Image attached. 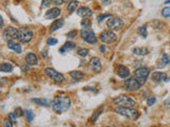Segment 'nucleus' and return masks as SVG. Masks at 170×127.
<instances>
[{"label":"nucleus","mask_w":170,"mask_h":127,"mask_svg":"<svg viewBox=\"0 0 170 127\" xmlns=\"http://www.w3.org/2000/svg\"><path fill=\"white\" fill-rule=\"evenodd\" d=\"M71 101L66 95H58L52 101V108L56 112H64L70 107Z\"/></svg>","instance_id":"nucleus-1"},{"label":"nucleus","mask_w":170,"mask_h":127,"mask_svg":"<svg viewBox=\"0 0 170 127\" xmlns=\"http://www.w3.org/2000/svg\"><path fill=\"white\" fill-rule=\"evenodd\" d=\"M114 104L117 105L118 107H129V108H132L134 106H136V102L133 100L132 98L128 95H119L117 98H114Z\"/></svg>","instance_id":"nucleus-2"},{"label":"nucleus","mask_w":170,"mask_h":127,"mask_svg":"<svg viewBox=\"0 0 170 127\" xmlns=\"http://www.w3.org/2000/svg\"><path fill=\"white\" fill-rule=\"evenodd\" d=\"M115 112L121 116H125L128 119H131V120H134L138 116V111L136 109H133V108L129 107H116L115 108Z\"/></svg>","instance_id":"nucleus-3"},{"label":"nucleus","mask_w":170,"mask_h":127,"mask_svg":"<svg viewBox=\"0 0 170 127\" xmlns=\"http://www.w3.org/2000/svg\"><path fill=\"white\" fill-rule=\"evenodd\" d=\"M17 39L19 40L20 42L23 44H26V42H29L32 40L33 38V32L30 29H26V28H20L17 31Z\"/></svg>","instance_id":"nucleus-4"},{"label":"nucleus","mask_w":170,"mask_h":127,"mask_svg":"<svg viewBox=\"0 0 170 127\" xmlns=\"http://www.w3.org/2000/svg\"><path fill=\"white\" fill-rule=\"evenodd\" d=\"M106 26H108V28L111 31H119V30L123 28V21L121 18L112 16L106 21Z\"/></svg>","instance_id":"nucleus-5"},{"label":"nucleus","mask_w":170,"mask_h":127,"mask_svg":"<svg viewBox=\"0 0 170 127\" xmlns=\"http://www.w3.org/2000/svg\"><path fill=\"white\" fill-rule=\"evenodd\" d=\"M140 83L137 80V78L135 76H131V77L127 78L123 83V87L128 91H135V90H138L140 88Z\"/></svg>","instance_id":"nucleus-6"},{"label":"nucleus","mask_w":170,"mask_h":127,"mask_svg":"<svg viewBox=\"0 0 170 127\" xmlns=\"http://www.w3.org/2000/svg\"><path fill=\"white\" fill-rule=\"evenodd\" d=\"M149 74H150V71H149V69L146 68V67L137 68L134 72V76L137 78V80L140 83V85L145 84L146 80H147V78H148V76H149Z\"/></svg>","instance_id":"nucleus-7"},{"label":"nucleus","mask_w":170,"mask_h":127,"mask_svg":"<svg viewBox=\"0 0 170 127\" xmlns=\"http://www.w3.org/2000/svg\"><path fill=\"white\" fill-rule=\"evenodd\" d=\"M99 39L104 44H113L117 40V35L113 31L105 30L99 35Z\"/></svg>","instance_id":"nucleus-8"},{"label":"nucleus","mask_w":170,"mask_h":127,"mask_svg":"<svg viewBox=\"0 0 170 127\" xmlns=\"http://www.w3.org/2000/svg\"><path fill=\"white\" fill-rule=\"evenodd\" d=\"M81 36H82L83 40L86 42H88V44H90V45H94V44H96L97 42V37L96 35H95L94 31H92L90 29H83L81 30Z\"/></svg>","instance_id":"nucleus-9"},{"label":"nucleus","mask_w":170,"mask_h":127,"mask_svg":"<svg viewBox=\"0 0 170 127\" xmlns=\"http://www.w3.org/2000/svg\"><path fill=\"white\" fill-rule=\"evenodd\" d=\"M45 73L47 74L51 80H55V82H58V83H62L65 80V76L63 75L62 73H60V72H58L55 69H53V68H50V67L46 68Z\"/></svg>","instance_id":"nucleus-10"},{"label":"nucleus","mask_w":170,"mask_h":127,"mask_svg":"<svg viewBox=\"0 0 170 127\" xmlns=\"http://www.w3.org/2000/svg\"><path fill=\"white\" fill-rule=\"evenodd\" d=\"M17 31H18V30H16V28L8 27L7 29L3 31L2 37L5 38V40H12L14 37H16V36H17Z\"/></svg>","instance_id":"nucleus-11"},{"label":"nucleus","mask_w":170,"mask_h":127,"mask_svg":"<svg viewBox=\"0 0 170 127\" xmlns=\"http://www.w3.org/2000/svg\"><path fill=\"white\" fill-rule=\"evenodd\" d=\"M90 69L94 72H100L101 68H102V65H101V60L99 59L98 57H93L92 59L90 60Z\"/></svg>","instance_id":"nucleus-12"},{"label":"nucleus","mask_w":170,"mask_h":127,"mask_svg":"<svg viewBox=\"0 0 170 127\" xmlns=\"http://www.w3.org/2000/svg\"><path fill=\"white\" fill-rule=\"evenodd\" d=\"M61 15V10L58 8H52L51 10L46 12L45 18L46 19H54V18H58Z\"/></svg>","instance_id":"nucleus-13"},{"label":"nucleus","mask_w":170,"mask_h":127,"mask_svg":"<svg viewBox=\"0 0 170 127\" xmlns=\"http://www.w3.org/2000/svg\"><path fill=\"white\" fill-rule=\"evenodd\" d=\"M77 14L79 16L83 18H88L93 15V11L90 9V8H86V7H81L80 9L77 10Z\"/></svg>","instance_id":"nucleus-14"},{"label":"nucleus","mask_w":170,"mask_h":127,"mask_svg":"<svg viewBox=\"0 0 170 127\" xmlns=\"http://www.w3.org/2000/svg\"><path fill=\"white\" fill-rule=\"evenodd\" d=\"M117 74L121 78H128L130 76V70L125 66H119L118 69H117Z\"/></svg>","instance_id":"nucleus-15"},{"label":"nucleus","mask_w":170,"mask_h":127,"mask_svg":"<svg viewBox=\"0 0 170 127\" xmlns=\"http://www.w3.org/2000/svg\"><path fill=\"white\" fill-rule=\"evenodd\" d=\"M151 78H152L153 82H155V83H161L162 80H166V78H167V75H166L165 72L156 71V72H154V73L152 74Z\"/></svg>","instance_id":"nucleus-16"},{"label":"nucleus","mask_w":170,"mask_h":127,"mask_svg":"<svg viewBox=\"0 0 170 127\" xmlns=\"http://www.w3.org/2000/svg\"><path fill=\"white\" fill-rule=\"evenodd\" d=\"M8 48L13 50V51L17 52V53L21 52V46H20L19 42L15 41V40H9V41H8Z\"/></svg>","instance_id":"nucleus-17"},{"label":"nucleus","mask_w":170,"mask_h":127,"mask_svg":"<svg viewBox=\"0 0 170 127\" xmlns=\"http://www.w3.org/2000/svg\"><path fill=\"white\" fill-rule=\"evenodd\" d=\"M26 62L29 66H35L37 65V57L34 53H28L26 55Z\"/></svg>","instance_id":"nucleus-18"},{"label":"nucleus","mask_w":170,"mask_h":127,"mask_svg":"<svg viewBox=\"0 0 170 127\" xmlns=\"http://www.w3.org/2000/svg\"><path fill=\"white\" fill-rule=\"evenodd\" d=\"M169 64H170V58H169V56L165 53V54H163V55H162L161 60H159V64H157V67L163 69V68H165L166 66L169 65Z\"/></svg>","instance_id":"nucleus-19"},{"label":"nucleus","mask_w":170,"mask_h":127,"mask_svg":"<svg viewBox=\"0 0 170 127\" xmlns=\"http://www.w3.org/2000/svg\"><path fill=\"white\" fill-rule=\"evenodd\" d=\"M74 48H76V44H74V42L66 41L65 44H64V46L60 49V52L61 53H64V52H66V51H71Z\"/></svg>","instance_id":"nucleus-20"},{"label":"nucleus","mask_w":170,"mask_h":127,"mask_svg":"<svg viewBox=\"0 0 170 127\" xmlns=\"http://www.w3.org/2000/svg\"><path fill=\"white\" fill-rule=\"evenodd\" d=\"M63 25H64V19L55 20V21H53V23H51V26H50V32H55L56 30L62 28Z\"/></svg>","instance_id":"nucleus-21"},{"label":"nucleus","mask_w":170,"mask_h":127,"mask_svg":"<svg viewBox=\"0 0 170 127\" xmlns=\"http://www.w3.org/2000/svg\"><path fill=\"white\" fill-rule=\"evenodd\" d=\"M13 70V66L10 62H3L0 66V71L1 72H11Z\"/></svg>","instance_id":"nucleus-22"},{"label":"nucleus","mask_w":170,"mask_h":127,"mask_svg":"<svg viewBox=\"0 0 170 127\" xmlns=\"http://www.w3.org/2000/svg\"><path fill=\"white\" fill-rule=\"evenodd\" d=\"M78 5H79L78 0H71V1H69V3H68L67 10L70 12V13H72V12H74L77 10Z\"/></svg>","instance_id":"nucleus-23"},{"label":"nucleus","mask_w":170,"mask_h":127,"mask_svg":"<svg viewBox=\"0 0 170 127\" xmlns=\"http://www.w3.org/2000/svg\"><path fill=\"white\" fill-rule=\"evenodd\" d=\"M133 53L136 55H147L149 53V50L147 48H135L133 49Z\"/></svg>","instance_id":"nucleus-24"},{"label":"nucleus","mask_w":170,"mask_h":127,"mask_svg":"<svg viewBox=\"0 0 170 127\" xmlns=\"http://www.w3.org/2000/svg\"><path fill=\"white\" fill-rule=\"evenodd\" d=\"M70 76H71L74 80H80L84 77V73L81 71H71L70 72Z\"/></svg>","instance_id":"nucleus-25"},{"label":"nucleus","mask_w":170,"mask_h":127,"mask_svg":"<svg viewBox=\"0 0 170 127\" xmlns=\"http://www.w3.org/2000/svg\"><path fill=\"white\" fill-rule=\"evenodd\" d=\"M137 33H138L143 38L147 37L148 33H147V28H146V26H141V27H139L138 30H137Z\"/></svg>","instance_id":"nucleus-26"},{"label":"nucleus","mask_w":170,"mask_h":127,"mask_svg":"<svg viewBox=\"0 0 170 127\" xmlns=\"http://www.w3.org/2000/svg\"><path fill=\"white\" fill-rule=\"evenodd\" d=\"M32 102L36 103L38 105H42V106H48L49 105V102H48L46 98H33Z\"/></svg>","instance_id":"nucleus-27"},{"label":"nucleus","mask_w":170,"mask_h":127,"mask_svg":"<svg viewBox=\"0 0 170 127\" xmlns=\"http://www.w3.org/2000/svg\"><path fill=\"white\" fill-rule=\"evenodd\" d=\"M90 53V50L88 49H85V48H79L78 49V54L82 57H86Z\"/></svg>","instance_id":"nucleus-28"},{"label":"nucleus","mask_w":170,"mask_h":127,"mask_svg":"<svg viewBox=\"0 0 170 127\" xmlns=\"http://www.w3.org/2000/svg\"><path fill=\"white\" fill-rule=\"evenodd\" d=\"M81 26L85 27V29H88V28L92 26V21H90V19H87V18H84V19L81 21Z\"/></svg>","instance_id":"nucleus-29"},{"label":"nucleus","mask_w":170,"mask_h":127,"mask_svg":"<svg viewBox=\"0 0 170 127\" xmlns=\"http://www.w3.org/2000/svg\"><path fill=\"white\" fill-rule=\"evenodd\" d=\"M25 113H26V118L28 119V121H33L34 120V114H33V112H32V110L27 109Z\"/></svg>","instance_id":"nucleus-30"},{"label":"nucleus","mask_w":170,"mask_h":127,"mask_svg":"<svg viewBox=\"0 0 170 127\" xmlns=\"http://www.w3.org/2000/svg\"><path fill=\"white\" fill-rule=\"evenodd\" d=\"M155 102H156V98H154V96H149V98H147V100H146V103H147L148 106H152Z\"/></svg>","instance_id":"nucleus-31"},{"label":"nucleus","mask_w":170,"mask_h":127,"mask_svg":"<svg viewBox=\"0 0 170 127\" xmlns=\"http://www.w3.org/2000/svg\"><path fill=\"white\" fill-rule=\"evenodd\" d=\"M52 3V0H42V9H46V8H49Z\"/></svg>","instance_id":"nucleus-32"},{"label":"nucleus","mask_w":170,"mask_h":127,"mask_svg":"<svg viewBox=\"0 0 170 127\" xmlns=\"http://www.w3.org/2000/svg\"><path fill=\"white\" fill-rule=\"evenodd\" d=\"M106 17H112V15H111L110 13L108 14H100V15H98V17H97V20H98L99 23H101L103 19H105Z\"/></svg>","instance_id":"nucleus-33"},{"label":"nucleus","mask_w":170,"mask_h":127,"mask_svg":"<svg viewBox=\"0 0 170 127\" xmlns=\"http://www.w3.org/2000/svg\"><path fill=\"white\" fill-rule=\"evenodd\" d=\"M162 15H163L164 17H170V8L169 7L164 8L163 11H162Z\"/></svg>","instance_id":"nucleus-34"},{"label":"nucleus","mask_w":170,"mask_h":127,"mask_svg":"<svg viewBox=\"0 0 170 127\" xmlns=\"http://www.w3.org/2000/svg\"><path fill=\"white\" fill-rule=\"evenodd\" d=\"M152 26L155 28V29H162V28L164 27L163 23H161V21H159V20H154L152 23Z\"/></svg>","instance_id":"nucleus-35"},{"label":"nucleus","mask_w":170,"mask_h":127,"mask_svg":"<svg viewBox=\"0 0 170 127\" xmlns=\"http://www.w3.org/2000/svg\"><path fill=\"white\" fill-rule=\"evenodd\" d=\"M47 44L49 46H53V45H56V44H58V40L55 39V38L54 37H49L47 39Z\"/></svg>","instance_id":"nucleus-36"},{"label":"nucleus","mask_w":170,"mask_h":127,"mask_svg":"<svg viewBox=\"0 0 170 127\" xmlns=\"http://www.w3.org/2000/svg\"><path fill=\"white\" fill-rule=\"evenodd\" d=\"M3 127H13V123H12V121L8 120V119L3 120Z\"/></svg>","instance_id":"nucleus-37"},{"label":"nucleus","mask_w":170,"mask_h":127,"mask_svg":"<svg viewBox=\"0 0 170 127\" xmlns=\"http://www.w3.org/2000/svg\"><path fill=\"white\" fill-rule=\"evenodd\" d=\"M77 36V30H72V31L68 32L67 33V37L68 38H74Z\"/></svg>","instance_id":"nucleus-38"},{"label":"nucleus","mask_w":170,"mask_h":127,"mask_svg":"<svg viewBox=\"0 0 170 127\" xmlns=\"http://www.w3.org/2000/svg\"><path fill=\"white\" fill-rule=\"evenodd\" d=\"M15 114L17 116H24V111H23V109H21V108H16L15 109Z\"/></svg>","instance_id":"nucleus-39"},{"label":"nucleus","mask_w":170,"mask_h":127,"mask_svg":"<svg viewBox=\"0 0 170 127\" xmlns=\"http://www.w3.org/2000/svg\"><path fill=\"white\" fill-rule=\"evenodd\" d=\"M164 106H165L166 108H170V96L165 101V103H164Z\"/></svg>","instance_id":"nucleus-40"},{"label":"nucleus","mask_w":170,"mask_h":127,"mask_svg":"<svg viewBox=\"0 0 170 127\" xmlns=\"http://www.w3.org/2000/svg\"><path fill=\"white\" fill-rule=\"evenodd\" d=\"M16 114L15 113H13V112H11V113H10V118L12 119V121H13V122H15V120H16Z\"/></svg>","instance_id":"nucleus-41"},{"label":"nucleus","mask_w":170,"mask_h":127,"mask_svg":"<svg viewBox=\"0 0 170 127\" xmlns=\"http://www.w3.org/2000/svg\"><path fill=\"white\" fill-rule=\"evenodd\" d=\"M52 1H53V2L55 3V5H61L63 2H64L63 0H52Z\"/></svg>","instance_id":"nucleus-42"},{"label":"nucleus","mask_w":170,"mask_h":127,"mask_svg":"<svg viewBox=\"0 0 170 127\" xmlns=\"http://www.w3.org/2000/svg\"><path fill=\"white\" fill-rule=\"evenodd\" d=\"M101 1H102L104 5H110V3L112 2V0H101Z\"/></svg>","instance_id":"nucleus-43"},{"label":"nucleus","mask_w":170,"mask_h":127,"mask_svg":"<svg viewBox=\"0 0 170 127\" xmlns=\"http://www.w3.org/2000/svg\"><path fill=\"white\" fill-rule=\"evenodd\" d=\"M100 51H101V52H104V51H105L104 46H100Z\"/></svg>","instance_id":"nucleus-44"},{"label":"nucleus","mask_w":170,"mask_h":127,"mask_svg":"<svg viewBox=\"0 0 170 127\" xmlns=\"http://www.w3.org/2000/svg\"><path fill=\"white\" fill-rule=\"evenodd\" d=\"M165 3H166V5H168V3H170V0H167V1H166Z\"/></svg>","instance_id":"nucleus-45"},{"label":"nucleus","mask_w":170,"mask_h":127,"mask_svg":"<svg viewBox=\"0 0 170 127\" xmlns=\"http://www.w3.org/2000/svg\"><path fill=\"white\" fill-rule=\"evenodd\" d=\"M63 1H64V2H68V1H69V0H63Z\"/></svg>","instance_id":"nucleus-46"}]
</instances>
